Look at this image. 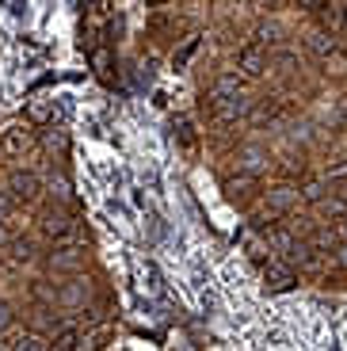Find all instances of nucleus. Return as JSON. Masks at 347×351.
I'll return each mask as SVG.
<instances>
[{"mask_svg": "<svg viewBox=\"0 0 347 351\" xmlns=\"http://www.w3.org/2000/svg\"><path fill=\"white\" fill-rule=\"evenodd\" d=\"M8 325H12V309L4 306V302H0V332H4V328H8Z\"/></svg>", "mask_w": 347, "mask_h": 351, "instance_id": "1", "label": "nucleus"}]
</instances>
